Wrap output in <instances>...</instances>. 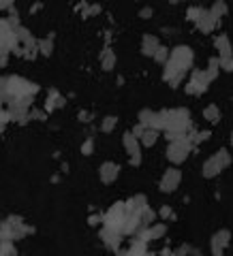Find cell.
<instances>
[{
    "instance_id": "obj_1",
    "label": "cell",
    "mask_w": 233,
    "mask_h": 256,
    "mask_svg": "<svg viewBox=\"0 0 233 256\" xmlns=\"http://www.w3.org/2000/svg\"><path fill=\"white\" fill-rule=\"evenodd\" d=\"M193 62H195V53L188 45H177L175 50H169V58L165 62V71H163V79L169 83V88L175 90L184 81Z\"/></svg>"
},
{
    "instance_id": "obj_2",
    "label": "cell",
    "mask_w": 233,
    "mask_h": 256,
    "mask_svg": "<svg viewBox=\"0 0 233 256\" xmlns=\"http://www.w3.org/2000/svg\"><path fill=\"white\" fill-rule=\"evenodd\" d=\"M39 92V85L34 81H28L20 75H9L2 77L0 75V101L7 107L11 101H20V99H34V94Z\"/></svg>"
},
{
    "instance_id": "obj_3",
    "label": "cell",
    "mask_w": 233,
    "mask_h": 256,
    "mask_svg": "<svg viewBox=\"0 0 233 256\" xmlns=\"http://www.w3.org/2000/svg\"><path fill=\"white\" fill-rule=\"evenodd\" d=\"M191 111L184 107L177 109H163V132L167 141H174L177 137H184L191 128Z\"/></svg>"
},
{
    "instance_id": "obj_4",
    "label": "cell",
    "mask_w": 233,
    "mask_h": 256,
    "mask_svg": "<svg viewBox=\"0 0 233 256\" xmlns=\"http://www.w3.org/2000/svg\"><path fill=\"white\" fill-rule=\"evenodd\" d=\"M28 235H34V227L24 222L22 216H9L0 222V237H4V239L15 243L17 239H24Z\"/></svg>"
},
{
    "instance_id": "obj_5",
    "label": "cell",
    "mask_w": 233,
    "mask_h": 256,
    "mask_svg": "<svg viewBox=\"0 0 233 256\" xmlns=\"http://www.w3.org/2000/svg\"><path fill=\"white\" fill-rule=\"evenodd\" d=\"M101 222H103V229L122 235V229H124V222H126V203L124 201H118V203H114L112 207H109V209L101 216Z\"/></svg>"
},
{
    "instance_id": "obj_6",
    "label": "cell",
    "mask_w": 233,
    "mask_h": 256,
    "mask_svg": "<svg viewBox=\"0 0 233 256\" xmlns=\"http://www.w3.org/2000/svg\"><path fill=\"white\" fill-rule=\"evenodd\" d=\"M20 50V41H17L15 30L9 26L7 17H0V58L15 53Z\"/></svg>"
},
{
    "instance_id": "obj_7",
    "label": "cell",
    "mask_w": 233,
    "mask_h": 256,
    "mask_svg": "<svg viewBox=\"0 0 233 256\" xmlns=\"http://www.w3.org/2000/svg\"><path fill=\"white\" fill-rule=\"evenodd\" d=\"M193 150H195V145L191 143V139H188L186 135L177 137V139H174V141H169L167 158H169V162H174L175 167H177V164H182L184 160H186L188 154H191Z\"/></svg>"
},
{
    "instance_id": "obj_8",
    "label": "cell",
    "mask_w": 233,
    "mask_h": 256,
    "mask_svg": "<svg viewBox=\"0 0 233 256\" xmlns=\"http://www.w3.org/2000/svg\"><path fill=\"white\" fill-rule=\"evenodd\" d=\"M34 99H20V101H11L7 107L9 122H17V124H26L30 120V109H32Z\"/></svg>"
},
{
    "instance_id": "obj_9",
    "label": "cell",
    "mask_w": 233,
    "mask_h": 256,
    "mask_svg": "<svg viewBox=\"0 0 233 256\" xmlns=\"http://www.w3.org/2000/svg\"><path fill=\"white\" fill-rule=\"evenodd\" d=\"M207 88H210V79H207L205 71H193V75H191V79H188V83L184 90H186V94H191V96H199V94H205Z\"/></svg>"
},
{
    "instance_id": "obj_10",
    "label": "cell",
    "mask_w": 233,
    "mask_h": 256,
    "mask_svg": "<svg viewBox=\"0 0 233 256\" xmlns=\"http://www.w3.org/2000/svg\"><path fill=\"white\" fill-rule=\"evenodd\" d=\"M122 145L128 152V156H131V167H139L142 164V145H139V141L131 132H124L122 135Z\"/></svg>"
},
{
    "instance_id": "obj_11",
    "label": "cell",
    "mask_w": 233,
    "mask_h": 256,
    "mask_svg": "<svg viewBox=\"0 0 233 256\" xmlns=\"http://www.w3.org/2000/svg\"><path fill=\"white\" fill-rule=\"evenodd\" d=\"M180 181H182V171L180 169H175V167H171L165 171V175H163V179H161V190L163 192H175L177 190V186H180Z\"/></svg>"
},
{
    "instance_id": "obj_12",
    "label": "cell",
    "mask_w": 233,
    "mask_h": 256,
    "mask_svg": "<svg viewBox=\"0 0 233 256\" xmlns=\"http://www.w3.org/2000/svg\"><path fill=\"white\" fill-rule=\"evenodd\" d=\"M229 241H231V233H229L227 229H220L218 233H214V235H212V239H210L212 256H223L225 248L229 246Z\"/></svg>"
},
{
    "instance_id": "obj_13",
    "label": "cell",
    "mask_w": 233,
    "mask_h": 256,
    "mask_svg": "<svg viewBox=\"0 0 233 256\" xmlns=\"http://www.w3.org/2000/svg\"><path fill=\"white\" fill-rule=\"evenodd\" d=\"M195 26L199 28V32L210 34V32H214V30H216V28L220 26V20H214V17L210 15V11H207V9H201L199 20L195 22Z\"/></svg>"
},
{
    "instance_id": "obj_14",
    "label": "cell",
    "mask_w": 233,
    "mask_h": 256,
    "mask_svg": "<svg viewBox=\"0 0 233 256\" xmlns=\"http://www.w3.org/2000/svg\"><path fill=\"white\" fill-rule=\"evenodd\" d=\"M118 175H120V164H116L112 160H107V162L101 164L99 178H101L103 184H114V181L118 179Z\"/></svg>"
},
{
    "instance_id": "obj_15",
    "label": "cell",
    "mask_w": 233,
    "mask_h": 256,
    "mask_svg": "<svg viewBox=\"0 0 233 256\" xmlns=\"http://www.w3.org/2000/svg\"><path fill=\"white\" fill-rule=\"evenodd\" d=\"M64 105H66V99L58 92L56 88H50V90H47V101H45V109H43V111H45V113H52V111H56V109H62Z\"/></svg>"
},
{
    "instance_id": "obj_16",
    "label": "cell",
    "mask_w": 233,
    "mask_h": 256,
    "mask_svg": "<svg viewBox=\"0 0 233 256\" xmlns=\"http://www.w3.org/2000/svg\"><path fill=\"white\" fill-rule=\"evenodd\" d=\"M101 239H103V243H105L109 250H114V252L118 254L120 248H122V241H124V237H122L120 233H114V230L101 229Z\"/></svg>"
},
{
    "instance_id": "obj_17",
    "label": "cell",
    "mask_w": 233,
    "mask_h": 256,
    "mask_svg": "<svg viewBox=\"0 0 233 256\" xmlns=\"http://www.w3.org/2000/svg\"><path fill=\"white\" fill-rule=\"evenodd\" d=\"M158 45H161L158 36H154V34H144V39H142V56L152 58V56H154V51L158 50Z\"/></svg>"
},
{
    "instance_id": "obj_18",
    "label": "cell",
    "mask_w": 233,
    "mask_h": 256,
    "mask_svg": "<svg viewBox=\"0 0 233 256\" xmlns=\"http://www.w3.org/2000/svg\"><path fill=\"white\" fill-rule=\"evenodd\" d=\"M118 256H150L148 254V243L133 239L131 246H128V250H124V252H118Z\"/></svg>"
},
{
    "instance_id": "obj_19",
    "label": "cell",
    "mask_w": 233,
    "mask_h": 256,
    "mask_svg": "<svg viewBox=\"0 0 233 256\" xmlns=\"http://www.w3.org/2000/svg\"><path fill=\"white\" fill-rule=\"evenodd\" d=\"M54 39H56V32H50L45 36V39H39V43H36V47H39V53L45 58H50L54 53Z\"/></svg>"
},
{
    "instance_id": "obj_20",
    "label": "cell",
    "mask_w": 233,
    "mask_h": 256,
    "mask_svg": "<svg viewBox=\"0 0 233 256\" xmlns=\"http://www.w3.org/2000/svg\"><path fill=\"white\" fill-rule=\"evenodd\" d=\"M214 47L218 50V58L223 56H231V41L227 34H218L216 39H214Z\"/></svg>"
},
{
    "instance_id": "obj_21",
    "label": "cell",
    "mask_w": 233,
    "mask_h": 256,
    "mask_svg": "<svg viewBox=\"0 0 233 256\" xmlns=\"http://www.w3.org/2000/svg\"><path fill=\"white\" fill-rule=\"evenodd\" d=\"M101 69L105 73L116 69V53L112 51V47H105V50L101 51Z\"/></svg>"
},
{
    "instance_id": "obj_22",
    "label": "cell",
    "mask_w": 233,
    "mask_h": 256,
    "mask_svg": "<svg viewBox=\"0 0 233 256\" xmlns=\"http://www.w3.org/2000/svg\"><path fill=\"white\" fill-rule=\"evenodd\" d=\"M220 171H223V167H220L218 164V160L216 158H207V160L204 162V178L205 179H212V178H216V175L220 173Z\"/></svg>"
},
{
    "instance_id": "obj_23",
    "label": "cell",
    "mask_w": 233,
    "mask_h": 256,
    "mask_svg": "<svg viewBox=\"0 0 233 256\" xmlns=\"http://www.w3.org/2000/svg\"><path fill=\"white\" fill-rule=\"evenodd\" d=\"M210 15L214 17V20H220V17H225L227 13H229V7H227V2H223V0H218V2H214L210 9Z\"/></svg>"
},
{
    "instance_id": "obj_24",
    "label": "cell",
    "mask_w": 233,
    "mask_h": 256,
    "mask_svg": "<svg viewBox=\"0 0 233 256\" xmlns=\"http://www.w3.org/2000/svg\"><path fill=\"white\" fill-rule=\"evenodd\" d=\"M158 141V132L156 130H150V128H146L142 139H139V145H144V148H152Z\"/></svg>"
},
{
    "instance_id": "obj_25",
    "label": "cell",
    "mask_w": 233,
    "mask_h": 256,
    "mask_svg": "<svg viewBox=\"0 0 233 256\" xmlns=\"http://www.w3.org/2000/svg\"><path fill=\"white\" fill-rule=\"evenodd\" d=\"M204 118L210 122V124H218V122H220V109L216 105H207L204 109Z\"/></svg>"
},
{
    "instance_id": "obj_26",
    "label": "cell",
    "mask_w": 233,
    "mask_h": 256,
    "mask_svg": "<svg viewBox=\"0 0 233 256\" xmlns=\"http://www.w3.org/2000/svg\"><path fill=\"white\" fill-rule=\"evenodd\" d=\"M214 158L218 160V164L223 167V171L231 167V154H229V150H227V148H220L216 154H214Z\"/></svg>"
},
{
    "instance_id": "obj_27",
    "label": "cell",
    "mask_w": 233,
    "mask_h": 256,
    "mask_svg": "<svg viewBox=\"0 0 233 256\" xmlns=\"http://www.w3.org/2000/svg\"><path fill=\"white\" fill-rule=\"evenodd\" d=\"M218 73H220V69H218V58H210V60H207V69H205V75H207V79H210V83L218 77Z\"/></svg>"
},
{
    "instance_id": "obj_28",
    "label": "cell",
    "mask_w": 233,
    "mask_h": 256,
    "mask_svg": "<svg viewBox=\"0 0 233 256\" xmlns=\"http://www.w3.org/2000/svg\"><path fill=\"white\" fill-rule=\"evenodd\" d=\"M152 115H154V111L152 109H142V111L137 113V124H142L144 128H150V122H152Z\"/></svg>"
},
{
    "instance_id": "obj_29",
    "label": "cell",
    "mask_w": 233,
    "mask_h": 256,
    "mask_svg": "<svg viewBox=\"0 0 233 256\" xmlns=\"http://www.w3.org/2000/svg\"><path fill=\"white\" fill-rule=\"evenodd\" d=\"M152 58H154V62L165 64V62H167V58H169V50L165 45H158V50L154 51V56H152Z\"/></svg>"
},
{
    "instance_id": "obj_30",
    "label": "cell",
    "mask_w": 233,
    "mask_h": 256,
    "mask_svg": "<svg viewBox=\"0 0 233 256\" xmlns=\"http://www.w3.org/2000/svg\"><path fill=\"white\" fill-rule=\"evenodd\" d=\"M116 124H118V118H116V115H107V118L101 122V130L103 132H112L116 128Z\"/></svg>"
},
{
    "instance_id": "obj_31",
    "label": "cell",
    "mask_w": 233,
    "mask_h": 256,
    "mask_svg": "<svg viewBox=\"0 0 233 256\" xmlns=\"http://www.w3.org/2000/svg\"><path fill=\"white\" fill-rule=\"evenodd\" d=\"M218 69H220V71L231 73V71H233V60H231V56H223V58H218Z\"/></svg>"
},
{
    "instance_id": "obj_32",
    "label": "cell",
    "mask_w": 233,
    "mask_h": 256,
    "mask_svg": "<svg viewBox=\"0 0 233 256\" xmlns=\"http://www.w3.org/2000/svg\"><path fill=\"white\" fill-rule=\"evenodd\" d=\"M210 137H212V132H210V130H199L197 135H195V139H193V145H195V148H197L199 143L210 141Z\"/></svg>"
},
{
    "instance_id": "obj_33",
    "label": "cell",
    "mask_w": 233,
    "mask_h": 256,
    "mask_svg": "<svg viewBox=\"0 0 233 256\" xmlns=\"http://www.w3.org/2000/svg\"><path fill=\"white\" fill-rule=\"evenodd\" d=\"M158 216L165 218V220H175V211L171 209L169 205H163L161 209H158Z\"/></svg>"
},
{
    "instance_id": "obj_34",
    "label": "cell",
    "mask_w": 233,
    "mask_h": 256,
    "mask_svg": "<svg viewBox=\"0 0 233 256\" xmlns=\"http://www.w3.org/2000/svg\"><path fill=\"white\" fill-rule=\"evenodd\" d=\"M199 13H201V7H188V11H186V20L195 24V22L199 20Z\"/></svg>"
},
{
    "instance_id": "obj_35",
    "label": "cell",
    "mask_w": 233,
    "mask_h": 256,
    "mask_svg": "<svg viewBox=\"0 0 233 256\" xmlns=\"http://www.w3.org/2000/svg\"><path fill=\"white\" fill-rule=\"evenodd\" d=\"M92 152H94V143H92V139H86V141L82 143V154L84 156H90Z\"/></svg>"
},
{
    "instance_id": "obj_36",
    "label": "cell",
    "mask_w": 233,
    "mask_h": 256,
    "mask_svg": "<svg viewBox=\"0 0 233 256\" xmlns=\"http://www.w3.org/2000/svg\"><path fill=\"white\" fill-rule=\"evenodd\" d=\"M77 120H79V122H84V124H90V122L94 120V113H92V111H79Z\"/></svg>"
},
{
    "instance_id": "obj_37",
    "label": "cell",
    "mask_w": 233,
    "mask_h": 256,
    "mask_svg": "<svg viewBox=\"0 0 233 256\" xmlns=\"http://www.w3.org/2000/svg\"><path fill=\"white\" fill-rule=\"evenodd\" d=\"M30 120L45 122V120H47V113H45V111H36V109H30Z\"/></svg>"
},
{
    "instance_id": "obj_38",
    "label": "cell",
    "mask_w": 233,
    "mask_h": 256,
    "mask_svg": "<svg viewBox=\"0 0 233 256\" xmlns=\"http://www.w3.org/2000/svg\"><path fill=\"white\" fill-rule=\"evenodd\" d=\"M188 252H191V246H188V243H184V246H180L175 252H171V256H188Z\"/></svg>"
},
{
    "instance_id": "obj_39",
    "label": "cell",
    "mask_w": 233,
    "mask_h": 256,
    "mask_svg": "<svg viewBox=\"0 0 233 256\" xmlns=\"http://www.w3.org/2000/svg\"><path fill=\"white\" fill-rule=\"evenodd\" d=\"M144 130H146V128H144L142 124H135V126H133V130H131V135L139 141V139H142V135H144Z\"/></svg>"
},
{
    "instance_id": "obj_40",
    "label": "cell",
    "mask_w": 233,
    "mask_h": 256,
    "mask_svg": "<svg viewBox=\"0 0 233 256\" xmlns=\"http://www.w3.org/2000/svg\"><path fill=\"white\" fill-rule=\"evenodd\" d=\"M152 15H154V9L152 7H144L142 11H139V17H142V20H150Z\"/></svg>"
},
{
    "instance_id": "obj_41",
    "label": "cell",
    "mask_w": 233,
    "mask_h": 256,
    "mask_svg": "<svg viewBox=\"0 0 233 256\" xmlns=\"http://www.w3.org/2000/svg\"><path fill=\"white\" fill-rule=\"evenodd\" d=\"M103 11L101 4H88V15H99Z\"/></svg>"
},
{
    "instance_id": "obj_42",
    "label": "cell",
    "mask_w": 233,
    "mask_h": 256,
    "mask_svg": "<svg viewBox=\"0 0 233 256\" xmlns=\"http://www.w3.org/2000/svg\"><path fill=\"white\" fill-rule=\"evenodd\" d=\"M88 224H90V227H96V224H101V216H99V213L90 216V218H88Z\"/></svg>"
},
{
    "instance_id": "obj_43",
    "label": "cell",
    "mask_w": 233,
    "mask_h": 256,
    "mask_svg": "<svg viewBox=\"0 0 233 256\" xmlns=\"http://www.w3.org/2000/svg\"><path fill=\"white\" fill-rule=\"evenodd\" d=\"M11 7H13V2H11V0H0V11H4V9H11Z\"/></svg>"
},
{
    "instance_id": "obj_44",
    "label": "cell",
    "mask_w": 233,
    "mask_h": 256,
    "mask_svg": "<svg viewBox=\"0 0 233 256\" xmlns=\"http://www.w3.org/2000/svg\"><path fill=\"white\" fill-rule=\"evenodd\" d=\"M41 9H43V4L41 2H34L32 7H30V13H36V11H41Z\"/></svg>"
},
{
    "instance_id": "obj_45",
    "label": "cell",
    "mask_w": 233,
    "mask_h": 256,
    "mask_svg": "<svg viewBox=\"0 0 233 256\" xmlns=\"http://www.w3.org/2000/svg\"><path fill=\"white\" fill-rule=\"evenodd\" d=\"M7 62H9V56H2V58H0V69H2V66H7Z\"/></svg>"
},
{
    "instance_id": "obj_46",
    "label": "cell",
    "mask_w": 233,
    "mask_h": 256,
    "mask_svg": "<svg viewBox=\"0 0 233 256\" xmlns=\"http://www.w3.org/2000/svg\"><path fill=\"white\" fill-rule=\"evenodd\" d=\"M169 256H171V254H169Z\"/></svg>"
}]
</instances>
